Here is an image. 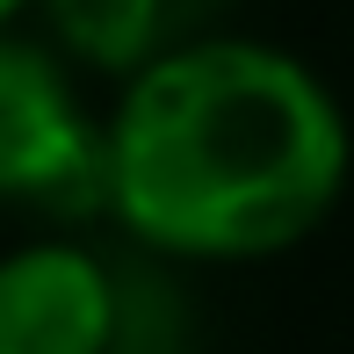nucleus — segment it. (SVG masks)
Returning a JSON list of instances; mask_svg holds the SVG:
<instances>
[{
  "label": "nucleus",
  "instance_id": "obj_1",
  "mask_svg": "<svg viewBox=\"0 0 354 354\" xmlns=\"http://www.w3.org/2000/svg\"><path fill=\"white\" fill-rule=\"evenodd\" d=\"M354 167L333 87L282 44L196 37L102 116V210L167 261H268L333 217Z\"/></svg>",
  "mask_w": 354,
  "mask_h": 354
},
{
  "label": "nucleus",
  "instance_id": "obj_2",
  "mask_svg": "<svg viewBox=\"0 0 354 354\" xmlns=\"http://www.w3.org/2000/svg\"><path fill=\"white\" fill-rule=\"evenodd\" d=\"M0 203L51 217L102 210V123L80 109L73 66L37 37H0Z\"/></svg>",
  "mask_w": 354,
  "mask_h": 354
},
{
  "label": "nucleus",
  "instance_id": "obj_3",
  "mask_svg": "<svg viewBox=\"0 0 354 354\" xmlns=\"http://www.w3.org/2000/svg\"><path fill=\"white\" fill-rule=\"evenodd\" d=\"M123 289L80 239H29L0 253V354H116Z\"/></svg>",
  "mask_w": 354,
  "mask_h": 354
},
{
  "label": "nucleus",
  "instance_id": "obj_4",
  "mask_svg": "<svg viewBox=\"0 0 354 354\" xmlns=\"http://www.w3.org/2000/svg\"><path fill=\"white\" fill-rule=\"evenodd\" d=\"M37 8L66 66L131 80L138 66L210 37V15L224 0H37Z\"/></svg>",
  "mask_w": 354,
  "mask_h": 354
},
{
  "label": "nucleus",
  "instance_id": "obj_5",
  "mask_svg": "<svg viewBox=\"0 0 354 354\" xmlns=\"http://www.w3.org/2000/svg\"><path fill=\"white\" fill-rule=\"evenodd\" d=\"M29 8H37V0H0V37H8V29H15V22H22V15H29Z\"/></svg>",
  "mask_w": 354,
  "mask_h": 354
}]
</instances>
